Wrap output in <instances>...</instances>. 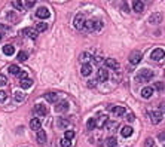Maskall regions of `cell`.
<instances>
[{"label": "cell", "instance_id": "obj_11", "mask_svg": "<svg viewBox=\"0 0 165 147\" xmlns=\"http://www.w3.org/2000/svg\"><path fill=\"white\" fill-rule=\"evenodd\" d=\"M36 16L37 18H42V19H46V18L49 16V11L46 9V8H39L36 11Z\"/></svg>", "mask_w": 165, "mask_h": 147}, {"label": "cell", "instance_id": "obj_43", "mask_svg": "<svg viewBox=\"0 0 165 147\" xmlns=\"http://www.w3.org/2000/svg\"><path fill=\"white\" fill-rule=\"evenodd\" d=\"M0 30H5V31H9L11 28H9L8 26H3V24H0Z\"/></svg>", "mask_w": 165, "mask_h": 147}, {"label": "cell", "instance_id": "obj_33", "mask_svg": "<svg viewBox=\"0 0 165 147\" xmlns=\"http://www.w3.org/2000/svg\"><path fill=\"white\" fill-rule=\"evenodd\" d=\"M8 83V79H6V76L5 75H0V86H5Z\"/></svg>", "mask_w": 165, "mask_h": 147}, {"label": "cell", "instance_id": "obj_7", "mask_svg": "<svg viewBox=\"0 0 165 147\" xmlns=\"http://www.w3.org/2000/svg\"><path fill=\"white\" fill-rule=\"evenodd\" d=\"M106 67L117 71V70H119V62H117L116 60H113V58H107V60H106Z\"/></svg>", "mask_w": 165, "mask_h": 147}, {"label": "cell", "instance_id": "obj_36", "mask_svg": "<svg viewBox=\"0 0 165 147\" xmlns=\"http://www.w3.org/2000/svg\"><path fill=\"white\" fill-rule=\"evenodd\" d=\"M144 147H153V140H152V138H146Z\"/></svg>", "mask_w": 165, "mask_h": 147}, {"label": "cell", "instance_id": "obj_12", "mask_svg": "<svg viewBox=\"0 0 165 147\" xmlns=\"http://www.w3.org/2000/svg\"><path fill=\"white\" fill-rule=\"evenodd\" d=\"M34 113H37L39 116H46V114H48V107L42 106V104H37L34 107Z\"/></svg>", "mask_w": 165, "mask_h": 147}, {"label": "cell", "instance_id": "obj_40", "mask_svg": "<svg viewBox=\"0 0 165 147\" xmlns=\"http://www.w3.org/2000/svg\"><path fill=\"white\" fill-rule=\"evenodd\" d=\"M134 119H135V117H134L132 113H128V114H127V120H128V122H132Z\"/></svg>", "mask_w": 165, "mask_h": 147}, {"label": "cell", "instance_id": "obj_9", "mask_svg": "<svg viewBox=\"0 0 165 147\" xmlns=\"http://www.w3.org/2000/svg\"><path fill=\"white\" fill-rule=\"evenodd\" d=\"M97 79H98L100 82H106V80L109 79V71H107L106 68H100V70H98V75H97Z\"/></svg>", "mask_w": 165, "mask_h": 147}, {"label": "cell", "instance_id": "obj_21", "mask_svg": "<svg viewBox=\"0 0 165 147\" xmlns=\"http://www.w3.org/2000/svg\"><path fill=\"white\" fill-rule=\"evenodd\" d=\"M14 52H15V48L12 45H5L3 46V54L5 55H14Z\"/></svg>", "mask_w": 165, "mask_h": 147}, {"label": "cell", "instance_id": "obj_25", "mask_svg": "<svg viewBox=\"0 0 165 147\" xmlns=\"http://www.w3.org/2000/svg\"><path fill=\"white\" fill-rule=\"evenodd\" d=\"M106 146H109V147H116V146H117V140H116L115 137H109V138L106 140Z\"/></svg>", "mask_w": 165, "mask_h": 147}, {"label": "cell", "instance_id": "obj_37", "mask_svg": "<svg viewBox=\"0 0 165 147\" xmlns=\"http://www.w3.org/2000/svg\"><path fill=\"white\" fill-rule=\"evenodd\" d=\"M88 60H89V54H88V52L80 54V61H88Z\"/></svg>", "mask_w": 165, "mask_h": 147}, {"label": "cell", "instance_id": "obj_35", "mask_svg": "<svg viewBox=\"0 0 165 147\" xmlns=\"http://www.w3.org/2000/svg\"><path fill=\"white\" fill-rule=\"evenodd\" d=\"M15 100H16V101H22V100H24V94L15 92Z\"/></svg>", "mask_w": 165, "mask_h": 147}, {"label": "cell", "instance_id": "obj_46", "mask_svg": "<svg viewBox=\"0 0 165 147\" xmlns=\"http://www.w3.org/2000/svg\"><path fill=\"white\" fill-rule=\"evenodd\" d=\"M0 40H2V33H0Z\"/></svg>", "mask_w": 165, "mask_h": 147}, {"label": "cell", "instance_id": "obj_1", "mask_svg": "<svg viewBox=\"0 0 165 147\" xmlns=\"http://www.w3.org/2000/svg\"><path fill=\"white\" fill-rule=\"evenodd\" d=\"M101 27H103V22L98 21V19H89L85 24V30H89V31H97Z\"/></svg>", "mask_w": 165, "mask_h": 147}, {"label": "cell", "instance_id": "obj_31", "mask_svg": "<svg viewBox=\"0 0 165 147\" xmlns=\"http://www.w3.org/2000/svg\"><path fill=\"white\" fill-rule=\"evenodd\" d=\"M27 58H28V54L27 52H24V51L18 52V61H27Z\"/></svg>", "mask_w": 165, "mask_h": 147}, {"label": "cell", "instance_id": "obj_44", "mask_svg": "<svg viewBox=\"0 0 165 147\" xmlns=\"http://www.w3.org/2000/svg\"><path fill=\"white\" fill-rule=\"evenodd\" d=\"M24 5H26L27 8H33V6H34V2H26Z\"/></svg>", "mask_w": 165, "mask_h": 147}, {"label": "cell", "instance_id": "obj_23", "mask_svg": "<svg viewBox=\"0 0 165 147\" xmlns=\"http://www.w3.org/2000/svg\"><path fill=\"white\" fill-rule=\"evenodd\" d=\"M46 28H48V24H46V22H37V26H36V31L37 33L46 31Z\"/></svg>", "mask_w": 165, "mask_h": 147}, {"label": "cell", "instance_id": "obj_14", "mask_svg": "<svg viewBox=\"0 0 165 147\" xmlns=\"http://www.w3.org/2000/svg\"><path fill=\"white\" fill-rule=\"evenodd\" d=\"M55 110H57V111H60V113L67 111V110H68V103H67V101H60V103H57Z\"/></svg>", "mask_w": 165, "mask_h": 147}, {"label": "cell", "instance_id": "obj_42", "mask_svg": "<svg viewBox=\"0 0 165 147\" xmlns=\"http://www.w3.org/2000/svg\"><path fill=\"white\" fill-rule=\"evenodd\" d=\"M158 138H159L161 141H164V143H165V132H161V134L158 135Z\"/></svg>", "mask_w": 165, "mask_h": 147}, {"label": "cell", "instance_id": "obj_6", "mask_svg": "<svg viewBox=\"0 0 165 147\" xmlns=\"http://www.w3.org/2000/svg\"><path fill=\"white\" fill-rule=\"evenodd\" d=\"M164 57H165V52L162 51V49H155V51H152V54H150V58L155 60V61H159Z\"/></svg>", "mask_w": 165, "mask_h": 147}, {"label": "cell", "instance_id": "obj_26", "mask_svg": "<svg viewBox=\"0 0 165 147\" xmlns=\"http://www.w3.org/2000/svg\"><path fill=\"white\" fill-rule=\"evenodd\" d=\"M97 119V126H104V124H107V116H98Z\"/></svg>", "mask_w": 165, "mask_h": 147}, {"label": "cell", "instance_id": "obj_18", "mask_svg": "<svg viewBox=\"0 0 165 147\" xmlns=\"http://www.w3.org/2000/svg\"><path fill=\"white\" fill-rule=\"evenodd\" d=\"M45 98H46V101H49V103H55L57 98H58V94H55V92H46Z\"/></svg>", "mask_w": 165, "mask_h": 147}, {"label": "cell", "instance_id": "obj_8", "mask_svg": "<svg viewBox=\"0 0 165 147\" xmlns=\"http://www.w3.org/2000/svg\"><path fill=\"white\" fill-rule=\"evenodd\" d=\"M161 120H162V113L161 111H152L150 113V122H152L153 125L159 124Z\"/></svg>", "mask_w": 165, "mask_h": 147}, {"label": "cell", "instance_id": "obj_4", "mask_svg": "<svg viewBox=\"0 0 165 147\" xmlns=\"http://www.w3.org/2000/svg\"><path fill=\"white\" fill-rule=\"evenodd\" d=\"M141 58H143V54L138 52V51H135V52H132V54L129 55V62H131L132 65H137V64L141 61Z\"/></svg>", "mask_w": 165, "mask_h": 147}, {"label": "cell", "instance_id": "obj_38", "mask_svg": "<svg viewBox=\"0 0 165 147\" xmlns=\"http://www.w3.org/2000/svg\"><path fill=\"white\" fill-rule=\"evenodd\" d=\"M155 89L162 91V89H164V83H162V82H156V83H155Z\"/></svg>", "mask_w": 165, "mask_h": 147}, {"label": "cell", "instance_id": "obj_15", "mask_svg": "<svg viewBox=\"0 0 165 147\" xmlns=\"http://www.w3.org/2000/svg\"><path fill=\"white\" fill-rule=\"evenodd\" d=\"M36 140H37V143H39V144H43V143L46 141V132H45L43 129L37 131V134H36Z\"/></svg>", "mask_w": 165, "mask_h": 147}, {"label": "cell", "instance_id": "obj_20", "mask_svg": "<svg viewBox=\"0 0 165 147\" xmlns=\"http://www.w3.org/2000/svg\"><path fill=\"white\" fill-rule=\"evenodd\" d=\"M152 94H153V88H144V89H141V97L143 98H150L152 97Z\"/></svg>", "mask_w": 165, "mask_h": 147}, {"label": "cell", "instance_id": "obj_13", "mask_svg": "<svg viewBox=\"0 0 165 147\" xmlns=\"http://www.w3.org/2000/svg\"><path fill=\"white\" fill-rule=\"evenodd\" d=\"M149 21H150V24H159V22H162V13H159V12L152 13L150 18H149Z\"/></svg>", "mask_w": 165, "mask_h": 147}, {"label": "cell", "instance_id": "obj_28", "mask_svg": "<svg viewBox=\"0 0 165 147\" xmlns=\"http://www.w3.org/2000/svg\"><path fill=\"white\" fill-rule=\"evenodd\" d=\"M67 126H70V122L63 119V117H60L58 119V128H67Z\"/></svg>", "mask_w": 165, "mask_h": 147}, {"label": "cell", "instance_id": "obj_3", "mask_svg": "<svg viewBox=\"0 0 165 147\" xmlns=\"http://www.w3.org/2000/svg\"><path fill=\"white\" fill-rule=\"evenodd\" d=\"M85 24H86L85 16H83L82 13L76 15V18H75V27H76L78 30H82V28H85Z\"/></svg>", "mask_w": 165, "mask_h": 147}, {"label": "cell", "instance_id": "obj_5", "mask_svg": "<svg viewBox=\"0 0 165 147\" xmlns=\"http://www.w3.org/2000/svg\"><path fill=\"white\" fill-rule=\"evenodd\" d=\"M21 34H24V36H27V37H30V39H36V37H37V31H36L34 28H31V27L22 28Z\"/></svg>", "mask_w": 165, "mask_h": 147}, {"label": "cell", "instance_id": "obj_32", "mask_svg": "<svg viewBox=\"0 0 165 147\" xmlns=\"http://www.w3.org/2000/svg\"><path fill=\"white\" fill-rule=\"evenodd\" d=\"M70 146H72V141H68V140H65V138L61 140V147H70Z\"/></svg>", "mask_w": 165, "mask_h": 147}, {"label": "cell", "instance_id": "obj_41", "mask_svg": "<svg viewBox=\"0 0 165 147\" xmlns=\"http://www.w3.org/2000/svg\"><path fill=\"white\" fill-rule=\"evenodd\" d=\"M19 77H21V80H24V79H27V75H26V71H21L19 75H18Z\"/></svg>", "mask_w": 165, "mask_h": 147}, {"label": "cell", "instance_id": "obj_29", "mask_svg": "<svg viewBox=\"0 0 165 147\" xmlns=\"http://www.w3.org/2000/svg\"><path fill=\"white\" fill-rule=\"evenodd\" d=\"M8 70H9L11 75H19V73H21V71H19V67H18V65H15V64L9 65V68H8Z\"/></svg>", "mask_w": 165, "mask_h": 147}, {"label": "cell", "instance_id": "obj_34", "mask_svg": "<svg viewBox=\"0 0 165 147\" xmlns=\"http://www.w3.org/2000/svg\"><path fill=\"white\" fill-rule=\"evenodd\" d=\"M6 98H8V94H6L5 91H0V103L6 101Z\"/></svg>", "mask_w": 165, "mask_h": 147}, {"label": "cell", "instance_id": "obj_19", "mask_svg": "<svg viewBox=\"0 0 165 147\" xmlns=\"http://www.w3.org/2000/svg\"><path fill=\"white\" fill-rule=\"evenodd\" d=\"M80 73H82V76H89L91 73H92V67H91L89 64H83V65H82Z\"/></svg>", "mask_w": 165, "mask_h": 147}, {"label": "cell", "instance_id": "obj_30", "mask_svg": "<svg viewBox=\"0 0 165 147\" xmlns=\"http://www.w3.org/2000/svg\"><path fill=\"white\" fill-rule=\"evenodd\" d=\"M73 137H75V131H73V129H67V131L64 132V138L68 140V141H72Z\"/></svg>", "mask_w": 165, "mask_h": 147}, {"label": "cell", "instance_id": "obj_17", "mask_svg": "<svg viewBox=\"0 0 165 147\" xmlns=\"http://www.w3.org/2000/svg\"><path fill=\"white\" fill-rule=\"evenodd\" d=\"M132 8H134V11L135 12H143V9H144V3L143 2H138V0H135V2H132Z\"/></svg>", "mask_w": 165, "mask_h": 147}, {"label": "cell", "instance_id": "obj_45", "mask_svg": "<svg viewBox=\"0 0 165 147\" xmlns=\"http://www.w3.org/2000/svg\"><path fill=\"white\" fill-rule=\"evenodd\" d=\"M159 111L162 113V111H165V103H161V106H159Z\"/></svg>", "mask_w": 165, "mask_h": 147}, {"label": "cell", "instance_id": "obj_16", "mask_svg": "<svg viewBox=\"0 0 165 147\" xmlns=\"http://www.w3.org/2000/svg\"><path fill=\"white\" fill-rule=\"evenodd\" d=\"M30 128L33 131H40V120L37 117H34V119L30 120Z\"/></svg>", "mask_w": 165, "mask_h": 147}, {"label": "cell", "instance_id": "obj_27", "mask_svg": "<svg viewBox=\"0 0 165 147\" xmlns=\"http://www.w3.org/2000/svg\"><path fill=\"white\" fill-rule=\"evenodd\" d=\"M88 129H94V128H97V119L95 117H91L89 120H88Z\"/></svg>", "mask_w": 165, "mask_h": 147}, {"label": "cell", "instance_id": "obj_10", "mask_svg": "<svg viewBox=\"0 0 165 147\" xmlns=\"http://www.w3.org/2000/svg\"><path fill=\"white\" fill-rule=\"evenodd\" d=\"M109 110H112L113 114H116V116H122L125 113V109L122 106H109Z\"/></svg>", "mask_w": 165, "mask_h": 147}, {"label": "cell", "instance_id": "obj_22", "mask_svg": "<svg viewBox=\"0 0 165 147\" xmlns=\"http://www.w3.org/2000/svg\"><path fill=\"white\" fill-rule=\"evenodd\" d=\"M19 85H21L22 89H27V88H30V86L33 85V80H31V79H24V80L19 82Z\"/></svg>", "mask_w": 165, "mask_h": 147}, {"label": "cell", "instance_id": "obj_2", "mask_svg": "<svg viewBox=\"0 0 165 147\" xmlns=\"http://www.w3.org/2000/svg\"><path fill=\"white\" fill-rule=\"evenodd\" d=\"M152 77H153V71L149 70V68H144V70H141V71L138 73L137 82H149Z\"/></svg>", "mask_w": 165, "mask_h": 147}, {"label": "cell", "instance_id": "obj_24", "mask_svg": "<svg viewBox=\"0 0 165 147\" xmlns=\"http://www.w3.org/2000/svg\"><path fill=\"white\" fill-rule=\"evenodd\" d=\"M121 134H122V137H129L132 134V128L131 126H124L121 129Z\"/></svg>", "mask_w": 165, "mask_h": 147}, {"label": "cell", "instance_id": "obj_39", "mask_svg": "<svg viewBox=\"0 0 165 147\" xmlns=\"http://www.w3.org/2000/svg\"><path fill=\"white\" fill-rule=\"evenodd\" d=\"M15 8H18V9H22V6H24V3H22V2H14L12 3Z\"/></svg>", "mask_w": 165, "mask_h": 147}]
</instances>
